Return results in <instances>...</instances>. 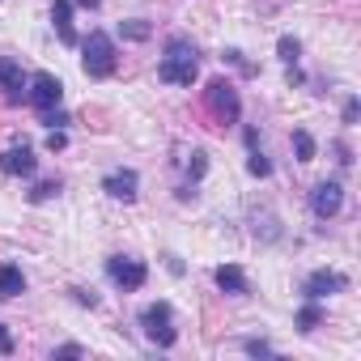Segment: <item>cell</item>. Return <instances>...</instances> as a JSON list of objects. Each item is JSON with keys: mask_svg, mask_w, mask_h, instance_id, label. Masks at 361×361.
Listing matches in <instances>:
<instances>
[{"mask_svg": "<svg viewBox=\"0 0 361 361\" xmlns=\"http://www.w3.org/2000/svg\"><path fill=\"white\" fill-rule=\"evenodd\" d=\"M196 77H200V51H196V43L188 35H170L166 51H161V64H157V81L192 90Z\"/></svg>", "mask_w": 361, "mask_h": 361, "instance_id": "obj_1", "label": "cell"}, {"mask_svg": "<svg viewBox=\"0 0 361 361\" xmlns=\"http://www.w3.org/2000/svg\"><path fill=\"white\" fill-rule=\"evenodd\" d=\"M26 81H30V77L22 73L18 60H9V56L0 60V90H5L9 102H26Z\"/></svg>", "mask_w": 361, "mask_h": 361, "instance_id": "obj_11", "label": "cell"}, {"mask_svg": "<svg viewBox=\"0 0 361 361\" xmlns=\"http://www.w3.org/2000/svg\"><path fill=\"white\" fill-rule=\"evenodd\" d=\"M56 357H85V348H81V344H60Z\"/></svg>", "mask_w": 361, "mask_h": 361, "instance_id": "obj_30", "label": "cell"}, {"mask_svg": "<svg viewBox=\"0 0 361 361\" xmlns=\"http://www.w3.org/2000/svg\"><path fill=\"white\" fill-rule=\"evenodd\" d=\"M204 111L226 128V123H238V115H243V98H238V90H234V81L230 77H213L209 85H204Z\"/></svg>", "mask_w": 361, "mask_h": 361, "instance_id": "obj_3", "label": "cell"}, {"mask_svg": "<svg viewBox=\"0 0 361 361\" xmlns=\"http://www.w3.org/2000/svg\"><path fill=\"white\" fill-rule=\"evenodd\" d=\"M60 188H64L60 178H43V183H39L26 200H30V204H47V200H56V196H60Z\"/></svg>", "mask_w": 361, "mask_h": 361, "instance_id": "obj_17", "label": "cell"}, {"mask_svg": "<svg viewBox=\"0 0 361 361\" xmlns=\"http://www.w3.org/2000/svg\"><path fill=\"white\" fill-rule=\"evenodd\" d=\"M340 119H344V128H353V123H357V98H348V102H344V115H340Z\"/></svg>", "mask_w": 361, "mask_h": 361, "instance_id": "obj_29", "label": "cell"}, {"mask_svg": "<svg viewBox=\"0 0 361 361\" xmlns=\"http://www.w3.org/2000/svg\"><path fill=\"white\" fill-rule=\"evenodd\" d=\"M119 35H123V39H132V43H145V39L153 35V26H149V22H140V18H132V22H119Z\"/></svg>", "mask_w": 361, "mask_h": 361, "instance_id": "obj_18", "label": "cell"}, {"mask_svg": "<svg viewBox=\"0 0 361 361\" xmlns=\"http://www.w3.org/2000/svg\"><path fill=\"white\" fill-rule=\"evenodd\" d=\"M247 174H251V178H268V174H272V161L264 157V149H259V145H255V149H251V157H247Z\"/></svg>", "mask_w": 361, "mask_h": 361, "instance_id": "obj_19", "label": "cell"}, {"mask_svg": "<svg viewBox=\"0 0 361 361\" xmlns=\"http://www.w3.org/2000/svg\"><path fill=\"white\" fill-rule=\"evenodd\" d=\"M204 170H209V153H204V149H196V153H192V161H188L192 183H200V178H204Z\"/></svg>", "mask_w": 361, "mask_h": 361, "instance_id": "obj_21", "label": "cell"}, {"mask_svg": "<svg viewBox=\"0 0 361 361\" xmlns=\"http://www.w3.org/2000/svg\"><path fill=\"white\" fill-rule=\"evenodd\" d=\"M39 115H43L47 132H51V128H64V123H68V111H60V106H51V111H39Z\"/></svg>", "mask_w": 361, "mask_h": 361, "instance_id": "obj_24", "label": "cell"}, {"mask_svg": "<svg viewBox=\"0 0 361 361\" xmlns=\"http://www.w3.org/2000/svg\"><path fill=\"white\" fill-rule=\"evenodd\" d=\"M81 68L90 81H106L115 68H119V51H115V39L106 30H94L85 43H81Z\"/></svg>", "mask_w": 361, "mask_h": 361, "instance_id": "obj_2", "label": "cell"}, {"mask_svg": "<svg viewBox=\"0 0 361 361\" xmlns=\"http://www.w3.org/2000/svg\"><path fill=\"white\" fill-rule=\"evenodd\" d=\"M106 276H111V285H115V289L136 293V289H145L149 268H145L140 259H132V255H111V259H106Z\"/></svg>", "mask_w": 361, "mask_h": 361, "instance_id": "obj_5", "label": "cell"}, {"mask_svg": "<svg viewBox=\"0 0 361 361\" xmlns=\"http://www.w3.org/2000/svg\"><path fill=\"white\" fill-rule=\"evenodd\" d=\"M13 348H18V344H13V336H9V327H5V323H0V357H9Z\"/></svg>", "mask_w": 361, "mask_h": 361, "instance_id": "obj_28", "label": "cell"}, {"mask_svg": "<svg viewBox=\"0 0 361 361\" xmlns=\"http://www.w3.org/2000/svg\"><path fill=\"white\" fill-rule=\"evenodd\" d=\"M39 170V157L30 145H9L5 153H0V174H9V178H30Z\"/></svg>", "mask_w": 361, "mask_h": 361, "instance_id": "obj_8", "label": "cell"}, {"mask_svg": "<svg viewBox=\"0 0 361 361\" xmlns=\"http://www.w3.org/2000/svg\"><path fill=\"white\" fill-rule=\"evenodd\" d=\"M276 56H281L285 64H298V60H302V43H298L293 35H281V43H276Z\"/></svg>", "mask_w": 361, "mask_h": 361, "instance_id": "obj_20", "label": "cell"}, {"mask_svg": "<svg viewBox=\"0 0 361 361\" xmlns=\"http://www.w3.org/2000/svg\"><path fill=\"white\" fill-rule=\"evenodd\" d=\"M77 5H81V9H98V5H102V0H77Z\"/></svg>", "mask_w": 361, "mask_h": 361, "instance_id": "obj_31", "label": "cell"}, {"mask_svg": "<svg viewBox=\"0 0 361 361\" xmlns=\"http://www.w3.org/2000/svg\"><path fill=\"white\" fill-rule=\"evenodd\" d=\"M60 149H68V136H64V128H51L47 132V153H60Z\"/></svg>", "mask_w": 361, "mask_h": 361, "instance_id": "obj_25", "label": "cell"}, {"mask_svg": "<svg viewBox=\"0 0 361 361\" xmlns=\"http://www.w3.org/2000/svg\"><path fill=\"white\" fill-rule=\"evenodd\" d=\"M340 289H348V276L319 268V272H310V276H306V285H302V298H314V302H323V298H331V293H340Z\"/></svg>", "mask_w": 361, "mask_h": 361, "instance_id": "obj_10", "label": "cell"}, {"mask_svg": "<svg viewBox=\"0 0 361 361\" xmlns=\"http://www.w3.org/2000/svg\"><path fill=\"white\" fill-rule=\"evenodd\" d=\"M293 153H298V161H314L319 145H314V136H310L306 128H298V132H293Z\"/></svg>", "mask_w": 361, "mask_h": 361, "instance_id": "obj_16", "label": "cell"}, {"mask_svg": "<svg viewBox=\"0 0 361 361\" xmlns=\"http://www.w3.org/2000/svg\"><path fill=\"white\" fill-rule=\"evenodd\" d=\"M51 26H56V35H60L64 47H77L81 43L77 39V26H73V0H56V5H51Z\"/></svg>", "mask_w": 361, "mask_h": 361, "instance_id": "obj_12", "label": "cell"}, {"mask_svg": "<svg viewBox=\"0 0 361 361\" xmlns=\"http://www.w3.org/2000/svg\"><path fill=\"white\" fill-rule=\"evenodd\" d=\"M293 323H298V331H302V336H310V331H314V327H319V323H323V306H319V302H314V298H306V302H302V310H298V319H293Z\"/></svg>", "mask_w": 361, "mask_h": 361, "instance_id": "obj_15", "label": "cell"}, {"mask_svg": "<svg viewBox=\"0 0 361 361\" xmlns=\"http://www.w3.org/2000/svg\"><path fill=\"white\" fill-rule=\"evenodd\" d=\"M68 293H73V302H77V306H90V310H98V306H102V298H98L94 289H81V285H77V289H68Z\"/></svg>", "mask_w": 361, "mask_h": 361, "instance_id": "obj_22", "label": "cell"}, {"mask_svg": "<svg viewBox=\"0 0 361 361\" xmlns=\"http://www.w3.org/2000/svg\"><path fill=\"white\" fill-rule=\"evenodd\" d=\"M340 209H344V183L340 178H323V183L310 188V213L319 221H331Z\"/></svg>", "mask_w": 361, "mask_h": 361, "instance_id": "obj_7", "label": "cell"}, {"mask_svg": "<svg viewBox=\"0 0 361 361\" xmlns=\"http://www.w3.org/2000/svg\"><path fill=\"white\" fill-rule=\"evenodd\" d=\"M136 188H140V174L128 170V166H119V170H111V174L102 178V192H106L111 200H123V204L136 200Z\"/></svg>", "mask_w": 361, "mask_h": 361, "instance_id": "obj_9", "label": "cell"}, {"mask_svg": "<svg viewBox=\"0 0 361 361\" xmlns=\"http://www.w3.org/2000/svg\"><path fill=\"white\" fill-rule=\"evenodd\" d=\"M221 60H230V64H234V68H238L243 77H255V73H259V68H255V64H247V60H243V51H234V47H230V51H226Z\"/></svg>", "mask_w": 361, "mask_h": 361, "instance_id": "obj_23", "label": "cell"}, {"mask_svg": "<svg viewBox=\"0 0 361 361\" xmlns=\"http://www.w3.org/2000/svg\"><path fill=\"white\" fill-rule=\"evenodd\" d=\"M213 281H217V289H221V293H234V298H247V293H251L247 272H243L238 264H221V268L213 272Z\"/></svg>", "mask_w": 361, "mask_h": 361, "instance_id": "obj_13", "label": "cell"}, {"mask_svg": "<svg viewBox=\"0 0 361 361\" xmlns=\"http://www.w3.org/2000/svg\"><path fill=\"white\" fill-rule=\"evenodd\" d=\"M243 348H247L251 357H272V353H276V348H272L268 340H243Z\"/></svg>", "mask_w": 361, "mask_h": 361, "instance_id": "obj_26", "label": "cell"}, {"mask_svg": "<svg viewBox=\"0 0 361 361\" xmlns=\"http://www.w3.org/2000/svg\"><path fill=\"white\" fill-rule=\"evenodd\" d=\"M22 293H26V272L18 264H0V302L22 298Z\"/></svg>", "mask_w": 361, "mask_h": 361, "instance_id": "obj_14", "label": "cell"}, {"mask_svg": "<svg viewBox=\"0 0 361 361\" xmlns=\"http://www.w3.org/2000/svg\"><path fill=\"white\" fill-rule=\"evenodd\" d=\"M140 331H145L149 344H157V348H174L178 327H174V310H170V302H149V306L140 310Z\"/></svg>", "mask_w": 361, "mask_h": 361, "instance_id": "obj_4", "label": "cell"}, {"mask_svg": "<svg viewBox=\"0 0 361 361\" xmlns=\"http://www.w3.org/2000/svg\"><path fill=\"white\" fill-rule=\"evenodd\" d=\"M26 102L39 106V111L60 106V102H64V81H60L56 73H35V77L26 81Z\"/></svg>", "mask_w": 361, "mask_h": 361, "instance_id": "obj_6", "label": "cell"}, {"mask_svg": "<svg viewBox=\"0 0 361 361\" xmlns=\"http://www.w3.org/2000/svg\"><path fill=\"white\" fill-rule=\"evenodd\" d=\"M331 149H336V161H340V166H344V170H348V166H353V149H348V145H344V140H336V145H331Z\"/></svg>", "mask_w": 361, "mask_h": 361, "instance_id": "obj_27", "label": "cell"}]
</instances>
